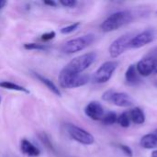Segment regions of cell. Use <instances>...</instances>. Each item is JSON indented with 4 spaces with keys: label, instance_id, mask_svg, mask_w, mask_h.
I'll return each instance as SVG.
<instances>
[{
    "label": "cell",
    "instance_id": "44dd1931",
    "mask_svg": "<svg viewBox=\"0 0 157 157\" xmlns=\"http://www.w3.org/2000/svg\"><path fill=\"white\" fill-rule=\"evenodd\" d=\"M80 26V22H75L69 26H66L63 29H61V33L63 34H69V33H72L74 32L75 30H76Z\"/></svg>",
    "mask_w": 157,
    "mask_h": 157
},
{
    "label": "cell",
    "instance_id": "277c9868",
    "mask_svg": "<svg viewBox=\"0 0 157 157\" xmlns=\"http://www.w3.org/2000/svg\"><path fill=\"white\" fill-rule=\"evenodd\" d=\"M94 40H95V36L93 34H86L75 39H72L66 41L63 45L62 52L66 54L75 53L88 47L94 41Z\"/></svg>",
    "mask_w": 157,
    "mask_h": 157
},
{
    "label": "cell",
    "instance_id": "d6986e66",
    "mask_svg": "<svg viewBox=\"0 0 157 157\" xmlns=\"http://www.w3.org/2000/svg\"><path fill=\"white\" fill-rule=\"evenodd\" d=\"M24 49L28 51H46L49 49V47L45 44L36 43V42H30V43H25Z\"/></svg>",
    "mask_w": 157,
    "mask_h": 157
},
{
    "label": "cell",
    "instance_id": "83f0119b",
    "mask_svg": "<svg viewBox=\"0 0 157 157\" xmlns=\"http://www.w3.org/2000/svg\"><path fill=\"white\" fill-rule=\"evenodd\" d=\"M154 74H157V59H155V63H154Z\"/></svg>",
    "mask_w": 157,
    "mask_h": 157
},
{
    "label": "cell",
    "instance_id": "8992f818",
    "mask_svg": "<svg viewBox=\"0 0 157 157\" xmlns=\"http://www.w3.org/2000/svg\"><path fill=\"white\" fill-rule=\"evenodd\" d=\"M67 132L69 135L77 143L84 144V145H91L95 143L94 136L88 132L87 131L74 125V124H68L67 125Z\"/></svg>",
    "mask_w": 157,
    "mask_h": 157
},
{
    "label": "cell",
    "instance_id": "e0dca14e",
    "mask_svg": "<svg viewBox=\"0 0 157 157\" xmlns=\"http://www.w3.org/2000/svg\"><path fill=\"white\" fill-rule=\"evenodd\" d=\"M0 87L4 89H8V90H14V91H18V92H23L26 94H29L30 92L24 86H19L17 84L9 82V81H1L0 82Z\"/></svg>",
    "mask_w": 157,
    "mask_h": 157
},
{
    "label": "cell",
    "instance_id": "cb8c5ba5",
    "mask_svg": "<svg viewBox=\"0 0 157 157\" xmlns=\"http://www.w3.org/2000/svg\"><path fill=\"white\" fill-rule=\"evenodd\" d=\"M59 3L65 6V7H69V8H72V7H75L77 4V2L75 0H60Z\"/></svg>",
    "mask_w": 157,
    "mask_h": 157
},
{
    "label": "cell",
    "instance_id": "d4e9b609",
    "mask_svg": "<svg viewBox=\"0 0 157 157\" xmlns=\"http://www.w3.org/2000/svg\"><path fill=\"white\" fill-rule=\"evenodd\" d=\"M120 148H121V150L123 152V154H124V155H126L127 156H129V157L132 156L133 153H132V149H131L129 146L124 145V144H121V145H120Z\"/></svg>",
    "mask_w": 157,
    "mask_h": 157
},
{
    "label": "cell",
    "instance_id": "4fadbf2b",
    "mask_svg": "<svg viewBox=\"0 0 157 157\" xmlns=\"http://www.w3.org/2000/svg\"><path fill=\"white\" fill-rule=\"evenodd\" d=\"M32 73H33V75H34L40 83H42L49 90H51L54 95H56V96H58V97H61L62 93H61L60 89L57 87V86H56L52 80H50V79H48L47 77H45V76L40 75L39 73H36V72H32Z\"/></svg>",
    "mask_w": 157,
    "mask_h": 157
},
{
    "label": "cell",
    "instance_id": "5b68a950",
    "mask_svg": "<svg viewBox=\"0 0 157 157\" xmlns=\"http://www.w3.org/2000/svg\"><path fill=\"white\" fill-rule=\"evenodd\" d=\"M118 62L109 61L102 63L93 75V81L98 84L107 83L113 75L118 67Z\"/></svg>",
    "mask_w": 157,
    "mask_h": 157
},
{
    "label": "cell",
    "instance_id": "9a60e30c",
    "mask_svg": "<svg viewBox=\"0 0 157 157\" xmlns=\"http://www.w3.org/2000/svg\"><path fill=\"white\" fill-rule=\"evenodd\" d=\"M130 118L131 121L135 124H143L145 121V115L144 112L140 108H134L130 112Z\"/></svg>",
    "mask_w": 157,
    "mask_h": 157
},
{
    "label": "cell",
    "instance_id": "9c48e42d",
    "mask_svg": "<svg viewBox=\"0 0 157 157\" xmlns=\"http://www.w3.org/2000/svg\"><path fill=\"white\" fill-rule=\"evenodd\" d=\"M85 113L89 119L93 121H102L105 115V110L99 102L92 101L86 105L85 109Z\"/></svg>",
    "mask_w": 157,
    "mask_h": 157
},
{
    "label": "cell",
    "instance_id": "ac0fdd59",
    "mask_svg": "<svg viewBox=\"0 0 157 157\" xmlns=\"http://www.w3.org/2000/svg\"><path fill=\"white\" fill-rule=\"evenodd\" d=\"M117 121H118V117H117L116 113L113 111H108L107 113L105 112V115L101 121L106 125H112V124L116 123Z\"/></svg>",
    "mask_w": 157,
    "mask_h": 157
},
{
    "label": "cell",
    "instance_id": "2e32d148",
    "mask_svg": "<svg viewBox=\"0 0 157 157\" xmlns=\"http://www.w3.org/2000/svg\"><path fill=\"white\" fill-rule=\"evenodd\" d=\"M141 146L145 149H155L157 147V139L154 133L144 135L141 140Z\"/></svg>",
    "mask_w": 157,
    "mask_h": 157
},
{
    "label": "cell",
    "instance_id": "8fae6325",
    "mask_svg": "<svg viewBox=\"0 0 157 157\" xmlns=\"http://www.w3.org/2000/svg\"><path fill=\"white\" fill-rule=\"evenodd\" d=\"M110 102L121 108H130L134 104L133 99L128 94L123 92H115L112 96Z\"/></svg>",
    "mask_w": 157,
    "mask_h": 157
},
{
    "label": "cell",
    "instance_id": "1f68e13d",
    "mask_svg": "<svg viewBox=\"0 0 157 157\" xmlns=\"http://www.w3.org/2000/svg\"><path fill=\"white\" fill-rule=\"evenodd\" d=\"M0 103H1V97H0Z\"/></svg>",
    "mask_w": 157,
    "mask_h": 157
},
{
    "label": "cell",
    "instance_id": "ba28073f",
    "mask_svg": "<svg viewBox=\"0 0 157 157\" xmlns=\"http://www.w3.org/2000/svg\"><path fill=\"white\" fill-rule=\"evenodd\" d=\"M155 39V32L153 30H144L137 35H135L130 43V49H139L142 48L148 43L152 42Z\"/></svg>",
    "mask_w": 157,
    "mask_h": 157
},
{
    "label": "cell",
    "instance_id": "5bb4252c",
    "mask_svg": "<svg viewBox=\"0 0 157 157\" xmlns=\"http://www.w3.org/2000/svg\"><path fill=\"white\" fill-rule=\"evenodd\" d=\"M125 79L127 84L131 86H135L140 82V75L138 74L135 65L132 64L127 68L125 73Z\"/></svg>",
    "mask_w": 157,
    "mask_h": 157
},
{
    "label": "cell",
    "instance_id": "603a6c76",
    "mask_svg": "<svg viewBox=\"0 0 157 157\" xmlns=\"http://www.w3.org/2000/svg\"><path fill=\"white\" fill-rule=\"evenodd\" d=\"M40 139L41 140V142L49 148V149H51V150H52L53 149V147H52V144H51V141H50V139L48 138V136L43 132V133H41V134H40Z\"/></svg>",
    "mask_w": 157,
    "mask_h": 157
},
{
    "label": "cell",
    "instance_id": "f1b7e54d",
    "mask_svg": "<svg viewBox=\"0 0 157 157\" xmlns=\"http://www.w3.org/2000/svg\"><path fill=\"white\" fill-rule=\"evenodd\" d=\"M6 5V1H5V0H0V9H2Z\"/></svg>",
    "mask_w": 157,
    "mask_h": 157
},
{
    "label": "cell",
    "instance_id": "f546056e",
    "mask_svg": "<svg viewBox=\"0 0 157 157\" xmlns=\"http://www.w3.org/2000/svg\"><path fill=\"white\" fill-rule=\"evenodd\" d=\"M151 156H152V157H157V150H155V151H153V153H152Z\"/></svg>",
    "mask_w": 157,
    "mask_h": 157
},
{
    "label": "cell",
    "instance_id": "ffe728a7",
    "mask_svg": "<svg viewBox=\"0 0 157 157\" xmlns=\"http://www.w3.org/2000/svg\"><path fill=\"white\" fill-rule=\"evenodd\" d=\"M117 123H119V125L123 128H128L131 124V118L129 112H123L121 115H120L118 117Z\"/></svg>",
    "mask_w": 157,
    "mask_h": 157
},
{
    "label": "cell",
    "instance_id": "4dcf8cb0",
    "mask_svg": "<svg viewBox=\"0 0 157 157\" xmlns=\"http://www.w3.org/2000/svg\"><path fill=\"white\" fill-rule=\"evenodd\" d=\"M154 134H155V136L156 137V139H157V130L155 132H154Z\"/></svg>",
    "mask_w": 157,
    "mask_h": 157
},
{
    "label": "cell",
    "instance_id": "52a82bcc",
    "mask_svg": "<svg viewBox=\"0 0 157 157\" xmlns=\"http://www.w3.org/2000/svg\"><path fill=\"white\" fill-rule=\"evenodd\" d=\"M134 36H132L131 33L124 34L118 39H116L109 46V52L112 58H117L120 55H121L125 51L130 49V43Z\"/></svg>",
    "mask_w": 157,
    "mask_h": 157
},
{
    "label": "cell",
    "instance_id": "6da1fadb",
    "mask_svg": "<svg viewBox=\"0 0 157 157\" xmlns=\"http://www.w3.org/2000/svg\"><path fill=\"white\" fill-rule=\"evenodd\" d=\"M132 19H133V15L132 14V12L127 10L118 11L108 17L102 22L100 28L104 32H111L131 23Z\"/></svg>",
    "mask_w": 157,
    "mask_h": 157
},
{
    "label": "cell",
    "instance_id": "7402d4cb",
    "mask_svg": "<svg viewBox=\"0 0 157 157\" xmlns=\"http://www.w3.org/2000/svg\"><path fill=\"white\" fill-rule=\"evenodd\" d=\"M56 36V33L55 31H50V32H46L44 34L41 35V40L43 41H50L52 40H53Z\"/></svg>",
    "mask_w": 157,
    "mask_h": 157
},
{
    "label": "cell",
    "instance_id": "30bf717a",
    "mask_svg": "<svg viewBox=\"0 0 157 157\" xmlns=\"http://www.w3.org/2000/svg\"><path fill=\"white\" fill-rule=\"evenodd\" d=\"M154 63H155L154 58L142 59L135 65L138 74L142 76H149L150 75L154 74Z\"/></svg>",
    "mask_w": 157,
    "mask_h": 157
},
{
    "label": "cell",
    "instance_id": "3957f363",
    "mask_svg": "<svg viewBox=\"0 0 157 157\" xmlns=\"http://www.w3.org/2000/svg\"><path fill=\"white\" fill-rule=\"evenodd\" d=\"M96 59H97L96 52H86L74 58L66 64L64 69L75 74H82L96 61Z\"/></svg>",
    "mask_w": 157,
    "mask_h": 157
},
{
    "label": "cell",
    "instance_id": "484cf974",
    "mask_svg": "<svg viewBox=\"0 0 157 157\" xmlns=\"http://www.w3.org/2000/svg\"><path fill=\"white\" fill-rule=\"evenodd\" d=\"M114 93H115V92H114L113 90H111V89L106 91V92L103 94V96H102L103 100H105V101H111V98H112V96H113Z\"/></svg>",
    "mask_w": 157,
    "mask_h": 157
},
{
    "label": "cell",
    "instance_id": "7a4b0ae2",
    "mask_svg": "<svg viewBox=\"0 0 157 157\" xmlns=\"http://www.w3.org/2000/svg\"><path fill=\"white\" fill-rule=\"evenodd\" d=\"M59 84L63 88H76L86 85L89 82V75L85 74H75L63 69L58 76Z\"/></svg>",
    "mask_w": 157,
    "mask_h": 157
},
{
    "label": "cell",
    "instance_id": "7c38bea8",
    "mask_svg": "<svg viewBox=\"0 0 157 157\" xmlns=\"http://www.w3.org/2000/svg\"><path fill=\"white\" fill-rule=\"evenodd\" d=\"M20 149L23 154L30 157H38L40 155V151L27 139H23L21 141Z\"/></svg>",
    "mask_w": 157,
    "mask_h": 157
},
{
    "label": "cell",
    "instance_id": "4316f807",
    "mask_svg": "<svg viewBox=\"0 0 157 157\" xmlns=\"http://www.w3.org/2000/svg\"><path fill=\"white\" fill-rule=\"evenodd\" d=\"M44 4L45 5H47V6H57V3L56 2H54V1H51V0H49V1H44Z\"/></svg>",
    "mask_w": 157,
    "mask_h": 157
}]
</instances>
